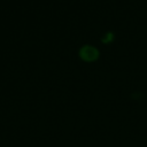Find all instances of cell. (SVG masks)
Here are the masks:
<instances>
[{
    "mask_svg": "<svg viewBox=\"0 0 147 147\" xmlns=\"http://www.w3.org/2000/svg\"><path fill=\"white\" fill-rule=\"evenodd\" d=\"M113 39H114V34H113L111 32H107L102 40H103V42H105V44H107V42H111V41H113Z\"/></svg>",
    "mask_w": 147,
    "mask_h": 147,
    "instance_id": "2",
    "label": "cell"
},
{
    "mask_svg": "<svg viewBox=\"0 0 147 147\" xmlns=\"http://www.w3.org/2000/svg\"><path fill=\"white\" fill-rule=\"evenodd\" d=\"M79 56L82 60L86 62H93L96 61L99 57V51L91 45H85L79 49Z\"/></svg>",
    "mask_w": 147,
    "mask_h": 147,
    "instance_id": "1",
    "label": "cell"
}]
</instances>
